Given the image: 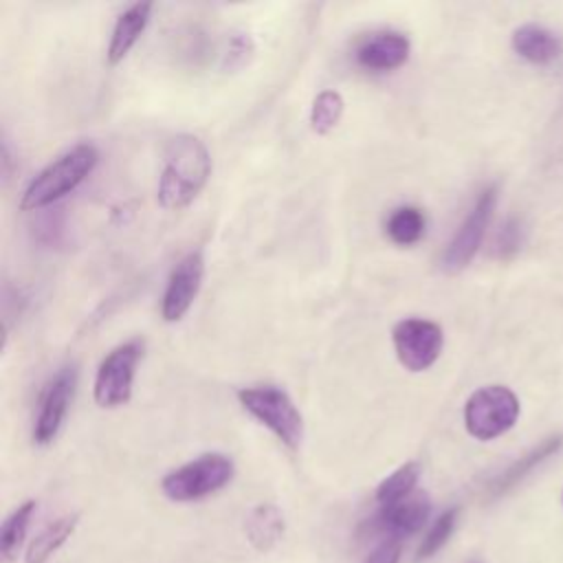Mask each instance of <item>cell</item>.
Segmentation results:
<instances>
[{"label":"cell","instance_id":"21","mask_svg":"<svg viewBox=\"0 0 563 563\" xmlns=\"http://www.w3.org/2000/svg\"><path fill=\"white\" fill-rule=\"evenodd\" d=\"M343 97L336 90H321L310 108V125L317 134H328L343 117Z\"/></svg>","mask_w":563,"mask_h":563},{"label":"cell","instance_id":"15","mask_svg":"<svg viewBox=\"0 0 563 563\" xmlns=\"http://www.w3.org/2000/svg\"><path fill=\"white\" fill-rule=\"evenodd\" d=\"M246 537L257 552H268L284 534V515L273 504L255 506L246 517Z\"/></svg>","mask_w":563,"mask_h":563},{"label":"cell","instance_id":"22","mask_svg":"<svg viewBox=\"0 0 563 563\" xmlns=\"http://www.w3.org/2000/svg\"><path fill=\"white\" fill-rule=\"evenodd\" d=\"M457 523V508H449L446 512H442L433 526L429 528V532L424 534L420 548H418V559H429L433 556L453 534V528Z\"/></svg>","mask_w":563,"mask_h":563},{"label":"cell","instance_id":"1","mask_svg":"<svg viewBox=\"0 0 563 563\" xmlns=\"http://www.w3.org/2000/svg\"><path fill=\"white\" fill-rule=\"evenodd\" d=\"M211 176V156L207 145L194 134L169 139L158 176L156 198L163 209H185L205 189Z\"/></svg>","mask_w":563,"mask_h":563},{"label":"cell","instance_id":"23","mask_svg":"<svg viewBox=\"0 0 563 563\" xmlns=\"http://www.w3.org/2000/svg\"><path fill=\"white\" fill-rule=\"evenodd\" d=\"M255 53V46H253V40L249 33H235L229 44H227V51L222 55V68L227 70H235V68H242L251 62Z\"/></svg>","mask_w":563,"mask_h":563},{"label":"cell","instance_id":"7","mask_svg":"<svg viewBox=\"0 0 563 563\" xmlns=\"http://www.w3.org/2000/svg\"><path fill=\"white\" fill-rule=\"evenodd\" d=\"M495 202H497V185H488L486 189H482L473 209L468 211V216L464 218V222L460 224V229L455 231V235L451 238V242L442 253L440 264L446 273H457L471 264V260L482 246L484 233L495 211Z\"/></svg>","mask_w":563,"mask_h":563},{"label":"cell","instance_id":"10","mask_svg":"<svg viewBox=\"0 0 563 563\" xmlns=\"http://www.w3.org/2000/svg\"><path fill=\"white\" fill-rule=\"evenodd\" d=\"M205 277V257L200 251H191L185 257L178 260V264L172 268L163 301H161V317L167 323H176L185 317V312L191 308Z\"/></svg>","mask_w":563,"mask_h":563},{"label":"cell","instance_id":"9","mask_svg":"<svg viewBox=\"0 0 563 563\" xmlns=\"http://www.w3.org/2000/svg\"><path fill=\"white\" fill-rule=\"evenodd\" d=\"M77 389V365L68 363L59 367L53 378L44 385L37 402V413L33 422V442L44 446L55 440L59 433L68 407Z\"/></svg>","mask_w":563,"mask_h":563},{"label":"cell","instance_id":"4","mask_svg":"<svg viewBox=\"0 0 563 563\" xmlns=\"http://www.w3.org/2000/svg\"><path fill=\"white\" fill-rule=\"evenodd\" d=\"M233 473L235 466L229 455L205 453L167 473L161 482V488L172 501H196L224 488Z\"/></svg>","mask_w":563,"mask_h":563},{"label":"cell","instance_id":"18","mask_svg":"<svg viewBox=\"0 0 563 563\" xmlns=\"http://www.w3.org/2000/svg\"><path fill=\"white\" fill-rule=\"evenodd\" d=\"M563 438L554 435L543 440L539 446H534L530 453H526L523 457H519L512 466H508L495 482H493V493L499 495L504 490H508L510 486H515L519 479H523L537 464H541L545 457H550L559 446H561Z\"/></svg>","mask_w":563,"mask_h":563},{"label":"cell","instance_id":"8","mask_svg":"<svg viewBox=\"0 0 563 563\" xmlns=\"http://www.w3.org/2000/svg\"><path fill=\"white\" fill-rule=\"evenodd\" d=\"M391 341H394L396 356L405 369L424 372L438 361L442 352L444 334L438 323L429 319L411 317L394 325Z\"/></svg>","mask_w":563,"mask_h":563},{"label":"cell","instance_id":"3","mask_svg":"<svg viewBox=\"0 0 563 563\" xmlns=\"http://www.w3.org/2000/svg\"><path fill=\"white\" fill-rule=\"evenodd\" d=\"M240 405L271 429L282 444L297 451L303 440V418L292 398L277 385L244 387L238 391Z\"/></svg>","mask_w":563,"mask_h":563},{"label":"cell","instance_id":"20","mask_svg":"<svg viewBox=\"0 0 563 563\" xmlns=\"http://www.w3.org/2000/svg\"><path fill=\"white\" fill-rule=\"evenodd\" d=\"M420 477V464L407 462L398 466L394 473H389L376 488V501L380 506H391L416 493V484Z\"/></svg>","mask_w":563,"mask_h":563},{"label":"cell","instance_id":"5","mask_svg":"<svg viewBox=\"0 0 563 563\" xmlns=\"http://www.w3.org/2000/svg\"><path fill=\"white\" fill-rule=\"evenodd\" d=\"M519 416L517 396L504 385H488L471 394L464 405L466 431L477 440H493L506 433Z\"/></svg>","mask_w":563,"mask_h":563},{"label":"cell","instance_id":"25","mask_svg":"<svg viewBox=\"0 0 563 563\" xmlns=\"http://www.w3.org/2000/svg\"><path fill=\"white\" fill-rule=\"evenodd\" d=\"M400 559V539L383 537L380 543L365 556L363 563H398Z\"/></svg>","mask_w":563,"mask_h":563},{"label":"cell","instance_id":"12","mask_svg":"<svg viewBox=\"0 0 563 563\" xmlns=\"http://www.w3.org/2000/svg\"><path fill=\"white\" fill-rule=\"evenodd\" d=\"M431 512V501L424 493H411L409 497H405L398 504L391 506H383L376 523L383 532V537H396L402 539L407 534L418 532L424 521L429 519Z\"/></svg>","mask_w":563,"mask_h":563},{"label":"cell","instance_id":"13","mask_svg":"<svg viewBox=\"0 0 563 563\" xmlns=\"http://www.w3.org/2000/svg\"><path fill=\"white\" fill-rule=\"evenodd\" d=\"M152 9H154L152 2H136L117 18L108 51H106V59L110 66H117L119 62H123V57L132 51V46L136 44V40L141 37V33L150 22Z\"/></svg>","mask_w":563,"mask_h":563},{"label":"cell","instance_id":"19","mask_svg":"<svg viewBox=\"0 0 563 563\" xmlns=\"http://www.w3.org/2000/svg\"><path fill=\"white\" fill-rule=\"evenodd\" d=\"M424 213L418 207H398L385 224L387 238L398 246H411L424 235Z\"/></svg>","mask_w":563,"mask_h":563},{"label":"cell","instance_id":"24","mask_svg":"<svg viewBox=\"0 0 563 563\" xmlns=\"http://www.w3.org/2000/svg\"><path fill=\"white\" fill-rule=\"evenodd\" d=\"M519 244H521V224L515 218H510L504 222V227L497 233L495 255L499 260H508L519 251Z\"/></svg>","mask_w":563,"mask_h":563},{"label":"cell","instance_id":"11","mask_svg":"<svg viewBox=\"0 0 563 563\" xmlns=\"http://www.w3.org/2000/svg\"><path fill=\"white\" fill-rule=\"evenodd\" d=\"M409 51L411 44L407 35L396 31H383L374 33L372 37H365L354 55L358 66L374 73H387L400 68L409 59Z\"/></svg>","mask_w":563,"mask_h":563},{"label":"cell","instance_id":"16","mask_svg":"<svg viewBox=\"0 0 563 563\" xmlns=\"http://www.w3.org/2000/svg\"><path fill=\"white\" fill-rule=\"evenodd\" d=\"M79 523V512L62 515L55 521H51L29 545L26 550V563H46L75 532Z\"/></svg>","mask_w":563,"mask_h":563},{"label":"cell","instance_id":"6","mask_svg":"<svg viewBox=\"0 0 563 563\" xmlns=\"http://www.w3.org/2000/svg\"><path fill=\"white\" fill-rule=\"evenodd\" d=\"M141 356H143V341L132 339L117 345L99 363L95 385H92L95 402L99 407L114 409L130 400L132 383H134V374Z\"/></svg>","mask_w":563,"mask_h":563},{"label":"cell","instance_id":"14","mask_svg":"<svg viewBox=\"0 0 563 563\" xmlns=\"http://www.w3.org/2000/svg\"><path fill=\"white\" fill-rule=\"evenodd\" d=\"M512 48L530 64H550L561 53V40L539 24H523L512 33Z\"/></svg>","mask_w":563,"mask_h":563},{"label":"cell","instance_id":"17","mask_svg":"<svg viewBox=\"0 0 563 563\" xmlns=\"http://www.w3.org/2000/svg\"><path fill=\"white\" fill-rule=\"evenodd\" d=\"M33 512H35V501L26 499L22 506H18L4 519L2 530H0V561L2 563H13L18 559V552L24 543Z\"/></svg>","mask_w":563,"mask_h":563},{"label":"cell","instance_id":"2","mask_svg":"<svg viewBox=\"0 0 563 563\" xmlns=\"http://www.w3.org/2000/svg\"><path fill=\"white\" fill-rule=\"evenodd\" d=\"M99 161V150L92 143H77L53 163H48L24 189L20 198V209L35 211L44 209L59 198L77 189L86 176L95 169Z\"/></svg>","mask_w":563,"mask_h":563}]
</instances>
